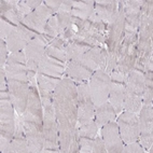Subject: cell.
Masks as SVG:
<instances>
[{"mask_svg":"<svg viewBox=\"0 0 153 153\" xmlns=\"http://www.w3.org/2000/svg\"><path fill=\"white\" fill-rule=\"evenodd\" d=\"M98 126L96 124L95 120H91L86 123L80 125V128L78 131V135L80 137H88V138H92L94 139V137L97 135L98 131Z\"/></svg>","mask_w":153,"mask_h":153,"instance_id":"cell-19","label":"cell"},{"mask_svg":"<svg viewBox=\"0 0 153 153\" xmlns=\"http://www.w3.org/2000/svg\"><path fill=\"white\" fill-rule=\"evenodd\" d=\"M65 71L64 63L50 57L47 54L44 55L40 63L38 64V72L53 76H60Z\"/></svg>","mask_w":153,"mask_h":153,"instance_id":"cell-11","label":"cell"},{"mask_svg":"<svg viewBox=\"0 0 153 153\" xmlns=\"http://www.w3.org/2000/svg\"><path fill=\"white\" fill-rule=\"evenodd\" d=\"M80 152L82 153L94 152V142L92 138L80 137Z\"/></svg>","mask_w":153,"mask_h":153,"instance_id":"cell-25","label":"cell"},{"mask_svg":"<svg viewBox=\"0 0 153 153\" xmlns=\"http://www.w3.org/2000/svg\"><path fill=\"white\" fill-rule=\"evenodd\" d=\"M146 88L145 76L139 71L133 70L129 72L125 83L124 106L125 111L138 114L142 107V94Z\"/></svg>","mask_w":153,"mask_h":153,"instance_id":"cell-1","label":"cell"},{"mask_svg":"<svg viewBox=\"0 0 153 153\" xmlns=\"http://www.w3.org/2000/svg\"><path fill=\"white\" fill-rule=\"evenodd\" d=\"M8 84L10 100L14 108L19 113H22L25 111L27 106V94L29 93L27 91V83L19 81H9Z\"/></svg>","mask_w":153,"mask_h":153,"instance_id":"cell-8","label":"cell"},{"mask_svg":"<svg viewBox=\"0 0 153 153\" xmlns=\"http://www.w3.org/2000/svg\"><path fill=\"white\" fill-rule=\"evenodd\" d=\"M1 146H0V149H1V152L3 153H12V146H11V139H9L7 137L1 136Z\"/></svg>","mask_w":153,"mask_h":153,"instance_id":"cell-30","label":"cell"},{"mask_svg":"<svg viewBox=\"0 0 153 153\" xmlns=\"http://www.w3.org/2000/svg\"><path fill=\"white\" fill-rule=\"evenodd\" d=\"M15 28H16L15 25L8 22V21H4V19H1V25H0V38H1V40L6 41V39L11 35Z\"/></svg>","mask_w":153,"mask_h":153,"instance_id":"cell-24","label":"cell"},{"mask_svg":"<svg viewBox=\"0 0 153 153\" xmlns=\"http://www.w3.org/2000/svg\"><path fill=\"white\" fill-rule=\"evenodd\" d=\"M12 153H24L29 152L28 142L24 135H15L11 139Z\"/></svg>","mask_w":153,"mask_h":153,"instance_id":"cell-20","label":"cell"},{"mask_svg":"<svg viewBox=\"0 0 153 153\" xmlns=\"http://www.w3.org/2000/svg\"><path fill=\"white\" fill-rule=\"evenodd\" d=\"M25 2H26V4H27V6L33 11V10H36L38 7L41 6L43 1H40V0H35V1H33V0H28V1H25Z\"/></svg>","mask_w":153,"mask_h":153,"instance_id":"cell-32","label":"cell"},{"mask_svg":"<svg viewBox=\"0 0 153 153\" xmlns=\"http://www.w3.org/2000/svg\"><path fill=\"white\" fill-rule=\"evenodd\" d=\"M37 82H38L39 86H40V88L42 91L47 92V93H52L55 91L58 83L60 82V78L59 76H48V74L38 72V74H37Z\"/></svg>","mask_w":153,"mask_h":153,"instance_id":"cell-17","label":"cell"},{"mask_svg":"<svg viewBox=\"0 0 153 153\" xmlns=\"http://www.w3.org/2000/svg\"><path fill=\"white\" fill-rule=\"evenodd\" d=\"M124 95H125V85L123 83L111 81L108 101L113 107V109H114L117 114H120V112L123 110Z\"/></svg>","mask_w":153,"mask_h":153,"instance_id":"cell-12","label":"cell"},{"mask_svg":"<svg viewBox=\"0 0 153 153\" xmlns=\"http://www.w3.org/2000/svg\"><path fill=\"white\" fill-rule=\"evenodd\" d=\"M147 151L141 147L138 141L134 142H129V143H126L123 147V151L122 153H145Z\"/></svg>","mask_w":153,"mask_h":153,"instance_id":"cell-26","label":"cell"},{"mask_svg":"<svg viewBox=\"0 0 153 153\" xmlns=\"http://www.w3.org/2000/svg\"><path fill=\"white\" fill-rule=\"evenodd\" d=\"M0 47H1V60H0V65L1 68H4V65L7 63V58H8V47H7V42L4 40L0 41Z\"/></svg>","mask_w":153,"mask_h":153,"instance_id":"cell-29","label":"cell"},{"mask_svg":"<svg viewBox=\"0 0 153 153\" xmlns=\"http://www.w3.org/2000/svg\"><path fill=\"white\" fill-rule=\"evenodd\" d=\"M26 68H27V71L36 72V71H38V64L36 63V62H33V60H27Z\"/></svg>","mask_w":153,"mask_h":153,"instance_id":"cell-33","label":"cell"},{"mask_svg":"<svg viewBox=\"0 0 153 153\" xmlns=\"http://www.w3.org/2000/svg\"><path fill=\"white\" fill-rule=\"evenodd\" d=\"M101 53H102V51H101L100 48H92V49H88L79 58L88 66V68L92 69L93 71H96L98 70L99 67H100Z\"/></svg>","mask_w":153,"mask_h":153,"instance_id":"cell-14","label":"cell"},{"mask_svg":"<svg viewBox=\"0 0 153 153\" xmlns=\"http://www.w3.org/2000/svg\"><path fill=\"white\" fill-rule=\"evenodd\" d=\"M100 135L105 142V147L108 153H122L124 142L120 136L118 123L110 121L101 127Z\"/></svg>","mask_w":153,"mask_h":153,"instance_id":"cell-6","label":"cell"},{"mask_svg":"<svg viewBox=\"0 0 153 153\" xmlns=\"http://www.w3.org/2000/svg\"><path fill=\"white\" fill-rule=\"evenodd\" d=\"M118 127L124 145L138 141L140 134L139 118L136 113L124 110L118 118Z\"/></svg>","mask_w":153,"mask_h":153,"instance_id":"cell-3","label":"cell"},{"mask_svg":"<svg viewBox=\"0 0 153 153\" xmlns=\"http://www.w3.org/2000/svg\"><path fill=\"white\" fill-rule=\"evenodd\" d=\"M45 43L47 42L42 37L36 35L35 38L31 39L24 49L27 60H33L37 64L40 63V60L45 55V49H47Z\"/></svg>","mask_w":153,"mask_h":153,"instance_id":"cell-10","label":"cell"},{"mask_svg":"<svg viewBox=\"0 0 153 153\" xmlns=\"http://www.w3.org/2000/svg\"><path fill=\"white\" fill-rule=\"evenodd\" d=\"M88 49H86V47L81 45L79 43H71L69 45L65 48V53H66V59L67 60H72L76 58L81 57Z\"/></svg>","mask_w":153,"mask_h":153,"instance_id":"cell-18","label":"cell"},{"mask_svg":"<svg viewBox=\"0 0 153 153\" xmlns=\"http://www.w3.org/2000/svg\"><path fill=\"white\" fill-rule=\"evenodd\" d=\"M62 2L63 1H60V0H51V1H43V3L45 4L47 7H49L51 10H52L53 12H54V14H56L58 12V10H59L60 6H62Z\"/></svg>","mask_w":153,"mask_h":153,"instance_id":"cell-31","label":"cell"},{"mask_svg":"<svg viewBox=\"0 0 153 153\" xmlns=\"http://www.w3.org/2000/svg\"><path fill=\"white\" fill-rule=\"evenodd\" d=\"M27 63V57L25 55L24 51L19 52L10 53L7 58V66H26Z\"/></svg>","mask_w":153,"mask_h":153,"instance_id":"cell-21","label":"cell"},{"mask_svg":"<svg viewBox=\"0 0 153 153\" xmlns=\"http://www.w3.org/2000/svg\"><path fill=\"white\" fill-rule=\"evenodd\" d=\"M66 72H67V76L72 81L81 83L83 81L90 80V78L95 71L88 68L80 58H76V59L70 60L68 63V67H67Z\"/></svg>","mask_w":153,"mask_h":153,"instance_id":"cell-9","label":"cell"},{"mask_svg":"<svg viewBox=\"0 0 153 153\" xmlns=\"http://www.w3.org/2000/svg\"><path fill=\"white\" fill-rule=\"evenodd\" d=\"M110 84H111V78L101 69L96 70L90 78L88 88H90L91 98L95 108L108 101Z\"/></svg>","mask_w":153,"mask_h":153,"instance_id":"cell-2","label":"cell"},{"mask_svg":"<svg viewBox=\"0 0 153 153\" xmlns=\"http://www.w3.org/2000/svg\"><path fill=\"white\" fill-rule=\"evenodd\" d=\"M146 81V80H145ZM142 105H152V84L146 81V88L142 94Z\"/></svg>","mask_w":153,"mask_h":153,"instance_id":"cell-27","label":"cell"},{"mask_svg":"<svg viewBox=\"0 0 153 153\" xmlns=\"http://www.w3.org/2000/svg\"><path fill=\"white\" fill-rule=\"evenodd\" d=\"M36 37V33L33 30H30L25 25L19 24L16 28L12 31V33L6 39L7 47H8L9 53L19 52L24 51L25 47L33 38Z\"/></svg>","mask_w":153,"mask_h":153,"instance_id":"cell-7","label":"cell"},{"mask_svg":"<svg viewBox=\"0 0 153 153\" xmlns=\"http://www.w3.org/2000/svg\"><path fill=\"white\" fill-rule=\"evenodd\" d=\"M117 113L109 101H106L95 110V122L98 127H102L110 121H114Z\"/></svg>","mask_w":153,"mask_h":153,"instance_id":"cell-13","label":"cell"},{"mask_svg":"<svg viewBox=\"0 0 153 153\" xmlns=\"http://www.w3.org/2000/svg\"><path fill=\"white\" fill-rule=\"evenodd\" d=\"M7 82L9 81H19L28 82V71L26 66H7L4 67Z\"/></svg>","mask_w":153,"mask_h":153,"instance_id":"cell-15","label":"cell"},{"mask_svg":"<svg viewBox=\"0 0 153 153\" xmlns=\"http://www.w3.org/2000/svg\"><path fill=\"white\" fill-rule=\"evenodd\" d=\"M45 54L50 57L54 58L56 60H59L62 63H65L66 60V53H65V49L60 47H56L54 44H51L49 47H47L45 49Z\"/></svg>","mask_w":153,"mask_h":153,"instance_id":"cell-22","label":"cell"},{"mask_svg":"<svg viewBox=\"0 0 153 153\" xmlns=\"http://www.w3.org/2000/svg\"><path fill=\"white\" fill-rule=\"evenodd\" d=\"M53 15H54V12L42 2L41 6L38 7L33 12H30L28 15H26L23 19L22 24H25V26L29 28L30 30L33 29L37 33H42L45 30L48 21Z\"/></svg>","mask_w":153,"mask_h":153,"instance_id":"cell-5","label":"cell"},{"mask_svg":"<svg viewBox=\"0 0 153 153\" xmlns=\"http://www.w3.org/2000/svg\"><path fill=\"white\" fill-rule=\"evenodd\" d=\"M139 138L141 147L147 151L153 143V107L152 105H142L139 111Z\"/></svg>","mask_w":153,"mask_h":153,"instance_id":"cell-4","label":"cell"},{"mask_svg":"<svg viewBox=\"0 0 153 153\" xmlns=\"http://www.w3.org/2000/svg\"><path fill=\"white\" fill-rule=\"evenodd\" d=\"M94 11V1H79L74 2L71 16H76L79 19H90Z\"/></svg>","mask_w":153,"mask_h":153,"instance_id":"cell-16","label":"cell"},{"mask_svg":"<svg viewBox=\"0 0 153 153\" xmlns=\"http://www.w3.org/2000/svg\"><path fill=\"white\" fill-rule=\"evenodd\" d=\"M62 31H63V30H62L59 24H58L57 17H56V15L54 14V15H53V16L48 21L47 27H45L44 33H51L52 36H56L59 33H62Z\"/></svg>","mask_w":153,"mask_h":153,"instance_id":"cell-23","label":"cell"},{"mask_svg":"<svg viewBox=\"0 0 153 153\" xmlns=\"http://www.w3.org/2000/svg\"><path fill=\"white\" fill-rule=\"evenodd\" d=\"M93 142H94V152H107L106 150V147H105V142L102 140V137L100 136H97L96 135L94 137L93 139Z\"/></svg>","mask_w":153,"mask_h":153,"instance_id":"cell-28","label":"cell"}]
</instances>
